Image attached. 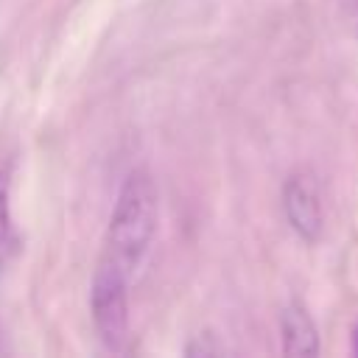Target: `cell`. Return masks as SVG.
Wrapping results in <instances>:
<instances>
[{
    "label": "cell",
    "mask_w": 358,
    "mask_h": 358,
    "mask_svg": "<svg viewBox=\"0 0 358 358\" xmlns=\"http://www.w3.org/2000/svg\"><path fill=\"white\" fill-rule=\"evenodd\" d=\"M0 352H6V341H3V324H0Z\"/></svg>",
    "instance_id": "cell-6"
},
{
    "label": "cell",
    "mask_w": 358,
    "mask_h": 358,
    "mask_svg": "<svg viewBox=\"0 0 358 358\" xmlns=\"http://www.w3.org/2000/svg\"><path fill=\"white\" fill-rule=\"evenodd\" d=\"M14 249H17V232L11 221V182H8V171L0 168V271L14 255Z\"/></svg>",
    "instance_id": "cell-4"
},
{
    "label": "cell",
    "mask_w": 358,
    "mask_h": 358,
    "mask_svg": "<svg viewBox=\"0 0 358 358\" xmlns=\"http://www.w3.org/2000/svg\"><path fill=\"white\" fill-rule=\"evenodd\" d=\"M352 352L358 355V324L352 327Z\"/></svg>",
    "instance_id": "cell-5"
},
{
    "label": "cell",
    "mask_w": 358,
    "mask_h": 358,
    "mask_svg": "<svg viewBox=\"0 0 358 358\" xmlns=\"http://www.w3.org/2000/svg\"><path fill=\"white\" fill-rule=\"evenodd\" d=\"M157 221V185L145 168H134L120 185L90 282L92 324L109 350H120L129 338V285L154 243Z\"/></svg>",
    "instance_id": "cell-1"
},
{
    "label": "cell",
    "mask_w": 358,
    "mask_h": 358,
    "mask_svg": "<svg viewBox=\"0 0 358 358\" xmlns=\"http://www.w3.org/2000/svg\"><path fill=\"white\" fill-rule=\"evenodd\" d=\"M282 210H285L288 224L294 227V232L302 241H308V243L319 241L324 218H322V201H319L316 179L308 171H296V173H291L285 179Z\"/></svg>",
    "instance_id": "cell-2"
},
{
    "label": "cell",
    "mask_w": 358,
    "mask_h": 358,
    "mask_svg": "<svg viewBox=\"0 0 358 358\" xmlns=\"http://www.w3.org/2000/svg\"><path fill=\"white\" fill-rule=\"evenodd\" d=\"M280 333H282V352L285 355H316L319 352V333L310 322L308 310L296 302L285 305L280 313Z\"/></svg>",
    "instance_id": "cell-3"
}]
</instances>
